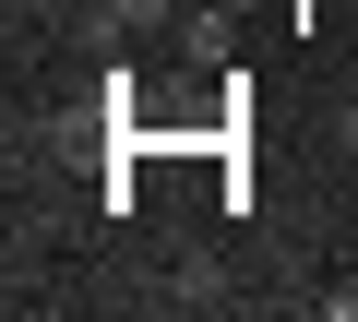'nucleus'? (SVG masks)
Segmentation results:
<instances>
[{
    "label": "nucleus",
    "instance_id": "obj_2",
    "mask_svg": "<svg viewBox=\"0 0 358 322\" xmlns=\"http://www.w3.org/2000/svg\"><path fill=\"white\" fill-rule=\"evenodd\" d=\"M346 96H358V72H346Z\"/></svg>",
    "mask_w": 358,
    "mask_h": 322
},
{
    "label": "nucleus",
    "instance_id": "obj_1",
    "mask_svg": "<svg viewBox=\"0 0 358 322\" xmlns=\"http://www.w3.org/2000/svg\"><path fill=\"white\" fill-rule=\"evenodd\" d=\"M346 143H358V96H346Z\"/></svg>",
    "mask_w": 358,
    "mask_h": 322
}]
</instances>
